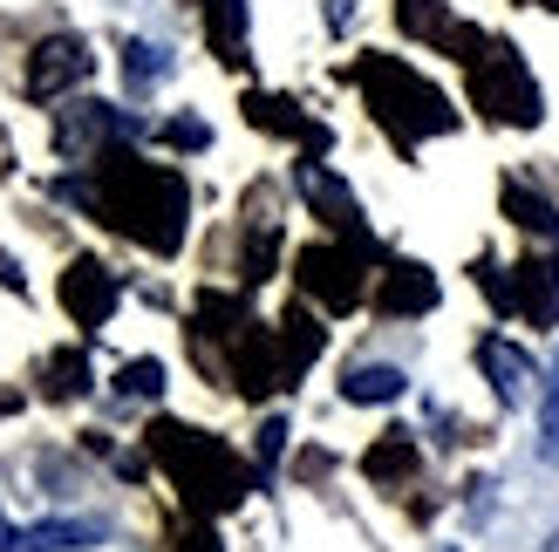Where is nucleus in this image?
<instances>
[{
	"mask_svg": "<svg viewBox=\"0 0 559 552\" xmlns=\"http://www.w3.org/2000/svg\"><path fill=\"white\" fill-rule=\"evenodd\" d=\"M471 103L491 123H539V82L525 75V62L506 41H485V55H471Z\"/></svg>",
	"mask_w": 559,
	"mask_h": 552,
	"instance_id": "nucleus-1",
	"label": "nucleus"
},
{
	"mask_svg": "<svg viewBox=\"0 0 559 552\" xmlns=\"http://www.w3.org/2000/svg\"><path fill=\"white\" fill-rule=\"evenodd\" d=\"M485 287L525 327H559V266L552 260H519L512 280H498V266H485Z\"/></svg>",
	"mask_w": 559,
	"mask_h": 552,
	"instance_id": "nucleus-2",
	"label": "nucleus"
},
{
	"mask_svg": "<svg viewBox=\"0 0 559 552\" xmlns=\"http://www.w3.org/2000/svg\"><path fill=\"white\" fill-rule=\"evenodd\" d=\"M82 75H90V48L75 35H55V41L35 48V62H27V96H62Z\"/></svg>",
	"mask_w": 559,
	"mask_h": 552,
	"instance_id": "nucleus-3",
	"label": "nucleus"
},
{
	"mask_svg": "<svg viewBox=\"0 0 559 552\" xmlns=\"http://www.w3.org/2000/svg\"><path fill=\"white\" fill-rule=\"evenodd\" d=\"M103 539H109L103 518H48V526L8 532V552H90V545H103Z\"/></svg>",
	"mask_w": 559,
	"mask_h": 552,
	"instance_id": "nucleus-4",
	"label": "nucleus"
},
{
	"mask_svg": "<svg viewBox=\"0 0 559 552\" xmlns=\"http://www.w3.org/2000/svg\"><path fill=\"white\" fill-rule=\"evenodd\" d=\"M478 369L491 375V389H498V403H525L533 396V362H525V348L519 341H506V335H485L478 341Z\"/></svg>",
	"mask_w": 559,
	"mask_h": 552,
	"instance_id": "nucleus-5",
	"label": "nucleus"
},
{
	"mask_svg": "<svg viewBox=\"0 0 559 552\" xmlns=\"http://www.w3.org/2000/svg\"><path fill=\"white\" fill-rule=\"evenodd\" d=\"M62 300H69V314H75L82 327H103L109 308H117V280H109L96 260H75L69 280H62Z\"/></svg>",
	"mask_w": 559,
	"mask_h": 552,
	"instance_id": "nucleus-6",
	"label": "nucleus"
},
{
	"mask_svg": "<svg viewBox=\"0 0 559 552\" xmlns=\"http://www.w3.org/2000/svg\"><path fill=\"white\" fill-rule=\"evenodd\" d=\"M123 130H136L130 117H117V109H103V103H75L69 117H62V151H82V144H103V136H123Z\"/></svg>",
	"mask_w": 559,
	"mask_h": 552,
	"instance_id": "nucleus-7",
	"label": "nucleus"
},
{
	"mask_svg": "<svg viewBox=\"0 0 559 552\" xmlns=\"http://www.w3.org/2000/svg\"><path fill=\"white\" fill-rule=\"evenodd\" d=\"M376 300H382V314H424V308H437V280L424 266H389Z\"/></svg>",
	"mask_w": 559,
	"mask_h": 552,
	"instance_id": "nucleus-8",
	"label": "nucleus"
},
{
	"mask_svg": "<svg viewBox=\"0 0 559 552\" xmlns=\"http://www.w3.org/2000/svg\"><path fill=\"white\" fill-rule=\"evenodd\" d=\"M300 191L328 212V226H342V232H355V226H361V212H355V199L342 191V178H328L321 164H300Z\"/></svg>",
	"mask_w": 559,
	"mask_h": 552,
	"instance_id": "nucleus-9",
	"label": "nucleus"
},
{
	"mask_svg": "<svg viewBox=\"0 0 559 552\" xmlns=\"http://www.w3.org/2000/svg\"><path fill=\"white\" fill-rule=\"evenodd\" d=\"M506 212H512V226H519V232H533V239L559 245V212L539 199V191H525L519 178H506Z\"/></svg>",
	"mask_w": 559,
	"mask_h": 552,
	"instance_id": "nucleus-10",
	"label": "nucleus"
},
{
	"mask_svg": "<svg viewBox=\"0 0 559 552\" xmlns=\"http://www.w3.org/2000/svg\"><path fill=\"white\" fill-rule=\"evenodd\" d=\"M403 389H409L403 369H389V362H369V369H348L342 375V396L348 403H396Z\"/></svg>",
	"mask_w": 559,
	"mask_h": 552,
	"instance_id": "nucleus-11",
	"label": "nucleus"
},
{
	"mask_svg": "<svg viewBox=\"0 0 559 552\" xmlns=\"http://www.w3.org/2000/svg\"><path fill=\"white\" fill-rule=\"evenodd\" d=\"M205 35H212V48L226 55V62H239V41H246V0H205Z\"/></svg>",
	"mask_w": 559,
	"mask_h": 552,
	"instance_id": "nucleus-12",
	"label": "nucleus"
},
{
	"mask_svg": "<svg viewBox=\"0 0 559 552\" xmlns=\"http://www.w3.org/2000/svg\"><path fill=\"white\" fill-rule=\"evenodd\" d=\"M416 471V444H409V430H389V444L369 457V478H403Z\"/></svg>",
	"mask_w": 559,
	"mask_h": 552,
	"instance_id": "nucleus-13",
	"label": "nucleus"
},
{
	"mask_svg": "<svg viewBox=\"0 0 559 552\" xmlns=\"http://www.w3.org/2000/svg\"><path fill=\"white\" fill-rule=\"evenodd\" d=\"M123 55H130L123 69H130V82H136V89H144V82H157L164 69H171V62H164V48H151V41H130Z\"/></svg>",
	"mask_w": 559,
	"mask_h": 552,
	"instance_id": "nucleus-14",
	"label": "nucleus"
},
{
	"mask_svg": "<svg viewBox=\"0 0 559 552\" xmlns=\"http://www.w3.org/2000/svg\"><path fill=\"white\" fill-rule=\"evenodd\" d=\"M117 389H123V396H157V389H164V369H157V362H123Z\"/></svg>",
	"mask_w": 559,
	"mask_h": 552,
	"instance_id": "nucleus-15",
	"label": "nucleus"
},
{
	"mask_svg": "<svg viewBox=\"0 0 559 552\" xmlns=\"http://www.w3.org/2000/svg\"><path fill=\"white\" fill-rule=\"evenodd\" d=\"M539 457L559 464V389L546 396V417H539Z\"/></svg>",
	"mask_w": 559,
	"mask_h": 552,
	"instance_id": "nucleus-16",
	"label": "nucleus"
},
{
	"mask_svg": "<svg viewBox=\"0 0 559 552\" xmlns=\"http://www.w3.org/2000/svg\"><path fill=\"white\" fill-rule=\"evenodd\" d=\"M164 136H171V144H178V151H205V144H212V130H205L199 117H178V123H171V130H164Z\"/></svg>",
	"mask_w": 559,
	"mask_h": 552,
	"instance_id": "nucleus-17",
	"label": "nucleus"
},
{
	"mask_svg": "<svg viewBox=\"0 0 559 552\" xmlns=\"http://www.w3.org/2000/svg\"><path fill=\"white\" fill-rule=\"evenodd\" d=\"M519 8H525V0H519ZM533 8H559V0H533Z\"/></svg>",
	"mask_w": 559,
	"mask_h": 552,
	"instance_id": "nucleus-18",
	"label": "nucleus"
},
{
	"mask_svg": "<svg viewBox=\"0 0 559 552\" xmlns=\"http://www.w3.org/2000/svg\"><path fill=\"white\" fill-rule=\"evenodd\" d=\"M8 532H14V526H0V552H8Z\"/></svg>",
	"mask_w": 559,
	"mask_h": 552,
	"instance_id": "nucleus-19",
	"label": "nucleus"
},
{
	"mask_svg": "<svg viewBox=\"0 0 559 552\" xmlns=\"http://www.w3.org/2000/svg\"><path fill=\"white\" fill-rule=\"evenodd\" d=\"M443 552H457V545H443Z\"/></svg>",
	"mask_w": 559,
	"mask_h": 552,
	"instance_id": "nucleus-20",
	"label": "nucleus"
}]
</instances>
